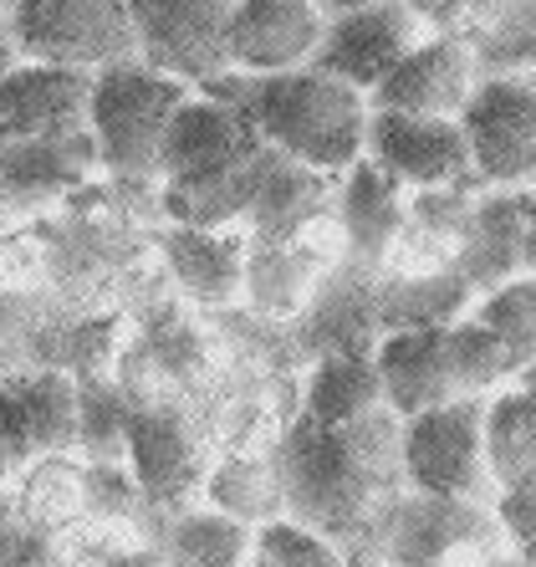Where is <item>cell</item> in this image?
Wrapping results in <instances>:
<instances>
[{
	"label": "cell",
	"instance_id": "obj_1",
	"mask_svg": "<svg viewBox=\"0 0 536 567\" xmlns=\"http://www.w3.org/2000/svg\"><path fill=\"white\" fill-rule=\"evenodd\" d=\"M287 516L322 532L358 563L363 547H383L393 502L404 496L399 414L379 410L353 424L301 420L271 445Z\"/></svg>",
	"mask_w": 536,
	"mask_h": 567
},
{
	"label": "cell",
	"instance_id": "obj_2",
	"mask_svg": "<svg viewBox=\"0 0 536 567\" xmlns=\"http://www.w3.org/2000/svg\"><path fill=\"white\" fill-rule=\"evenodd\" d=\"M205 93L236 103L271 154L307 164V169L328 174V179L348 174L363 158L373 103H368V93H358L353 82L332 78V72H322L312 62L291 66V72H271V78L225 72L220 82H209Z\"/></svg>",
	"mask_w": 536,
	"mask_h": 567
},
{
	"label": "cell",
	"instance_id": "obj_3",
	"mask_svg": "<svg viewBox=\"0 0 536 567\" xmlns=\"http://www.w3.org/2000/svg\"><path fill=\"white\" fill-rule=\"evenodd\" d=\"M189 87L138 56L92 72L87 87V133L97 148V164L118 179H148L158 174V148L169 133L174 113L184 107Z\"/></svg>",
	"mask_w": 536,
	"mask_h": 567
},
{
	"label": "cell",
	"instance_id": "obj_4",
	"mask_svg": "<svg viewBox=\"0 0 536 567\" xmlns=\"http://www.w3.org/2000/svg\"><path fill=\"white\" fill-rule=\"evenodd\" d=\"M6 41L16 62L103 72L133 56L128 0H16L6 16Z\"/></svg>",
	"mask_w": 536,
	"mask_h": 567
},
{
	"label": "cell",
	"instance_id": "obj_5",
	"mask_svg": "<svg viewBox=\"0 0 536 567\" xmlns=\"http://www.w3.org/2000/svg\"><path fill=\"white\" fill-rule=\"evenodd\" d=\"M404 486L445 502H496V475L485 461V399H450L440 410L399 420Z\"/></svg>",
	"mask_w": 536,
	"mask_h": 567
},
{
	"label": "cell",
	"instance_id": "obj_6",
	"mask_svg": "<svg viewBox=\"0 0 536 567\" xmlns=\"http://www.w3.org/2000/svg\"><path fill=\"white\" fill-rule=\"evenodd\" d=\"M379 557L389 567H506L511 547L491 502H445L404 491L389 512Z\"/></svg>",
	"mask_w": 536,
	"mask_h": 567
},
{
	"label": "cell",
	"instance_id": "obj_7",
	"mask_svg": "<svg viewBox=\"0 0 536 567\" xmlns=\"http://www.w3.org/2000/svg\"><path fill=\"white\" fill-rule=\"evenodd\" d=\"M465 148L481 189H536V78L532 72H485L465 113Z\"/></svg>",
	"mask_w": 536,
	"mask_h": 567
},
{
	"label": "cell",
	"instance_id": "obj_8",
	"mask_svg": "<svg viewBox=\"0 0 536 567\" xmlns=\"http://www.w3.org/2000/svg\"><path fill=\"white\" fill-rule=\"evenodd\" d=\"M133 16V56L164 78L184 82L189 93H205L209 82L230 72L225 47V0H128Z\"/></svg>",
	"mask_w": 536,
	"mask_h": 567
},
{
	"label": "cell",
	"instance_id": "obj_9",
	"mask_svg": "<svg viewBox=\"0 0 536 567\" xmlns=\"http://www.w3.org/2000/svg\"><path fill=\"white\" fill-rule=\"evenodd\" d=\"M424 37H430V21H424L409 0H373V6H358V11L328 16L322 41H317V52H312V66H322V72H332V78H342V82H353L358 93L373 97V87H379Z\"/></svg>",
	"mask_w": 536,
	"mask_h": 567
},
{
	"label": "cell",
	"instance_id": "obj_10",
	"mask_svg": "<svg viewBox=\"0 0 536 567\" xmlns=\"http://www.w3.org/2000/svg\"><path fill=\"white\" fill-rule=\"evenodd\" d=\"M363 158L368 164H379L393 185H404V189L475 185L471 148H465V128H460V118H414V113L373 107Z\"/></svg>",
	"mask_w": 536,
	"mask_h": 567
},
{
	"label": "cell",
	"instance_id": "obj_11",
	"mask_svg": "<svg viewBox=\"0 0 536 567\" xmlns=\"http://www.w3.org/2000/svg\"><path fill=\"white\" fill-rule=\"evenodd\" d=\"M485 66L475 47L460 31H430L389 78L373 87L368 103L389 113H414V118H460L471 93L481 87Z\"/></svg>",
	"mask_w": 536,
	"mask_h": 567
},
{
	"label": "cell",
	"instance_id": "obj_12",
	"mask_svg": "<svg viewBox=\"0 0 536 567\" xmlns=\"http://www.w3.org/2000/svg\"><path fill=\"white\" fill-rule=\"evenodd\" d=\"M261 154V133L250 128V118L236 103H225L215 93H189L164 133V148H158V185L209 179V174H225Z\"/></svg>",
	"mask_w": 536,
	"mask_h": 567
},
{
	"label": "cell",
	"instance_id": "obj_13",
	"mask_svg": "<svg viewBox=\"0 0 536 567\" xmlns=\"http://www.w3.org/2000/svg\"><path fill=\"white\" fill-rule=\"evenodd\" d=\"M322 27L328 11L317 0H230V21H225L230 72L271 78V72L307 66Z\"/></svg>",
	"mask_w": 536,
	"mask_h": 567
},
{
	"label": "cell",
	"instance_id": "obj_14",
	"mask_svg": "<svg viewBox=\"0 0 536 567\" xmlns=\"http://www.w3.org/2000/svg\"><path fill=\"white\" fill-rule=\"evenodd\" d=\"M78 435V379L56 369L0 379V445L11 465L66 455Z\"/></svg>",
	"mask_w": 536,
	"mask_h": 567
},
{
	"label": "cell",
	"instance_id": "obj_15",
	"mask_svg": "<svg viewBox=\"0 0 536 567\" xmlns=\"http://www.w3.org/2000/svg\"><path fill=\"white\" fill-rule=\"evenodd\" d=\"M128 471L133 486L154 512H179L189 491L205 486L209 461L195 430L174 410H133L128 424Z\"/></svg>",
	"mask_w": 536,
	"mask_h": 567
},
{
	"label": "cell",
	"instance_id": "obj_16",
	"mask_svg": "<svg viewBox=\"0 0 536 567\" xmlns=\"http://www.w3.org/2000/svg\"><path fill=\"white\" fill-rule=\"evenodd\" d=\"M373 369L383 383V404L399 420H414L424 410H440L460 399L455 373L445 353V328H393L373 343Z\"/></svg>",
	"mask_w": 536,
	"mask_h": 567
},
{
	"label": "cell",
	"instance_id": "obj_17",
	"mask_svg": "<svg viewBox=\"0 0 536 567\" xmlns=\"http://www.w3.org/2000/svg\"><path fill=\"white\" fill-rule=\"evenodd\" d=\"M332 215L342 225V246L353 256L358 266L379 271L383 256L393 251V240L404 230V215H409V189L393 185L389 174L379 164L358 158L348 174H338L332 185Z\"/></svg>",
	"mask_w": 536,
	"mask_h": 567
},
{
	"label": "cell",
	"instance_id": "obj_18",
	"mask_svg": "<svg viewBox=\"0 0 536 567\" xmlns=\"http://www.w3.org/2000/svg\"><path fill=\"white\" fill-rule=\"evenodd\" d=\"M455 277L471 297H485L501 281L522 277V195L516 189H481L471 225L455 251Z\"/></svg>",
	"mask_w": 536,
	"mask_h": 567
},
{
	"label": "cell",
	"instance_id": "obj_19",
	"mask_svg": "<svg viewBox=\"0 0 536 567\" xmlns=\"http://www.w3.org/2000/svg\"><path fill=\"white\" fill-rule=\"evenodd\" d=\"M97 164L92 133H62V138H16L0 144V195L11 205L31 199H56L78 185L82 174Z\"/></svg>",
	"mask_w": 536,
	"mask_h": 567
},
{
	"label": "cell",
	"instance_id": "obj_20",
	"mask_svg": "<svg viewBox=\"0 0 536 567\" xmlns=\"http://www.w3.org/2000/svg\"><path fill=\"white\" fill-rule=\"evenodd\" d=\"M164 261L179 277V287L195 302H230L240 297V271H246V236L240 230H195V225H169L164 230Z\"/></svg>",
	"mask_w": 536,
	"mask_h": 567
},
{
	"label": "cell",
	"instance_id": "obj_21",
	"mask_svg": "<svg viewBox=\"0 0 536 567\" xmlns=\"http://www.w3.org/2000/svg\"><path fill=\"white\" fill-rule=\"evenodd\" d=\"M322 266L307 251H297L291 240L271 236H246V271H240V297L261 317H297L312 302Z\"/></svg>",
	"mask_w": 536,
	"mask_h": 567
},
{
	"label": "cell",
	"instance_id": "obj_22",
	"mask_svg": "<svg viewBox=\"0 0 536 567\" xmlns=\"http://www.w3.org/2000/svg\"><path fill=\"white\" fill-rule=\"evenodd\" d=\"M379 410H389V404H383V383H379V369H373V353H328L312 363L307 394H301V420L353 424Z\"/></svg>",
	"mask_w": 536,
	"mask_h": 567
},
{
	"label": "cell",
	"instance_id": "obj_23",
	"mask_svg": "<svg viewBox=\"0 0 536 567\" xmlns=\"http://www.w3.org/2000/svg\"><path fill=\"white\" fill-rule=\"evenodd\" d=\"M485 461L496 475V491L536 475V369L485 399Z\"/></svg>",
	"mask_w": 536,
	"mask_h": 567
},
{
	"label": "cell",
	"instance_id": "obj_24",
	"mask_svg": "<svg viewBox=\"0 0 536 567\" xmlns=\"http://www.w3.org/2000/svg\"><path fill=\"white\" fill-rule=\"evenodd\" d=\"M250 547H256V527L236 522V516L199 506V512H169L164 537H158V557L164 567H246Z\"/></svg>",
	"mask_w": 536,
	"mask_h": 567
},
{
	"label": "cell",
	"instance_id": "obj_25",
	"mask_svg": "<svg viewBox=\"0 0 536 567\" xmlns=\"http://www.w3.org/2000/svg\"><path fill=\"white\" fill-rule=\"evenodd\" d=\"M445 353H450V373H455L460 399H491L526 373L522 353L471 312L455 317L445 328Z\"/></svg>",
	"mask_w": 536,
	"mask_h": 567
},
{
	"label": "cell",
	"instance_id": "obj_26",
	"mask_svg": "<svg viewBox=\"0 0 536 567\" xmlns=\"http://www.w3.org/2000/svg\"><path fill=\"white\" fill-rule=\"evenodd\" d=\"M199 491H205V506L236 516V522H246V527H266V522H276V516H287L271 450H261V455L240 450V455H230V461L209 465V475H205V486Z\"/></svg>",
	"mask_w": 536,
	"mask_h": 567
},
{
	"label": "cell",
	"instance_id": "obj_27",
	"mask_svg": "<svg viewBox=\"0 0 536 567\" xmlns=\"http://www.w3.org/2000/svg\"><path fill=\"white\" fill-rule=\"evenodd\" d=\"M332 185H338V179H328V174L271 154L261 195H256V205H250V215H246L250 236H287L297 220H307L312 210L332 205Z\"/></svg>",
	"mask_w": 536,
	"mask_h": 567
},
{
	"label": "cell",
	"instance_id": "obj_28",
	"mask_svg": "<svg viewBox=\"0 0 536 567\" xmlns=\"http://www.w3.org/2000/svg\"><path fill=\"white\" fill-rule=\"evenodd\" d=\"M128 424H133V404L113 383L97 379L78 383V435H72V450H82L92 465L128 461Z\"/></svg>",
	"mask_w": 536,
	"mask_h": 567
},
{
	"label": "cell",
	"instance_id": "obj_29",
	"mask_svg": "<svg viewBox=\"0 0 536 567\" xmlns=\"http://www.w3.org/2000/svg\"><path fill=\"white\" fill-rule=\"evenodd\" d=\"M256 567H358L332 537L301 527L291 516H276L266 527H256V547H250Z\"/></svg>",
	"mask_w": 536,
	"mask_h": 567
},
{
	"label": "cell",
	"instance_id": "obj_30",
	"mask_svg": "<svg viewBox=\"0 0 536 567\" xmlns=\"http://www.w3.org/2000/svg\"><path fill=\"white\" fill-rule=\"evenodd\" d=\"M471 317H481L485 328H496L526 369H536V277H511L501 287H491L485 297L471 302Z\"/></svg>",
	"mask_w": 536,
	"mask_h": 567
},
{
	"label": "cell",
	"instance_id": "obj_31",
	"mask_svg": "<svg viewBox=\"0 0 536 567\" xmlns=\"http://www.w3.org/2000/svg\"><path fill=\"white\" fill-rule=\"evenodd\" d=\"M475 185H434V189H409V215L404 220L424 236H434L440 246L460 251L465 240V225H471V210H475Z\"/></svg>",
	"mask_w": 536,
	"mask_h": 567
},
{
	"label": "cell",
	"instance_id": "obj_32",
	"mask_svg": "<svg viewBox=\"0 0 536 567\" xmlns=\"http://www.w3.org/2000/svg\"><path fill=\"white\" fill-rule=\"evenodd\" d=\"M491 512H496V527L511 553L522 557L526 567H536V475H522V481L501 486Z\"/></svg>",
	"mask_w": 536,
	"mask_h": 567
},
{
	"label": "cell",
	"instance_id": "obj_33",
	"mask_svg": "<svg viewBox=\"0 0 536 567\" xmlns=\"http://www.w3.org/2000/svg\"><path fill=\"white\" fill-rule=\"evenodd\" d=\"M522 271L536 277V189L522 195Z\"/></svg>",
	"mask_w": 536,
	"mask_h": 567
},
{
	"label": "cell",
	"instance_id": "obj_34",
	"mask_svg": "<svg viewBox=\"0 0 536 567\" xmlns=\"http://www.w3.org/2000/svg\"><path fill=\"white\" fill-rule=\"evenodd\" d=\"M103 567H164L158 553H123V557H107Z\"/></svg>",
	"mask_w": 536,
	"mask_h": 567
},
{
	"label": "cell",
	"instance_id": "obj_35",
	"mask_svg": "<svg viewBox=\"0 0 536 567\" xmlns=\"http://www.w3.org/2000/svg\"><path fill=\"white\" fill-rule=\"evenodd\" d=\"M328 16H338V11H358V6H373V0H317Z\"/></svg>",
	"mask_w": 536,
	"mask_h": 567
},
{
	"label": "cell",
	"instance_id": "obj_36",
	"mask_svg": "<svg viewBox=\"0 0 536 567\" xmlns=\"http://www.w3.org/2000/svg\"><path fill=\"white\" fill-rule=\"evenodd\" d=\"M11 471H16V465H11V455H6V445H0V481H6Z\"/></svg>",
	"mask_w": 536,
	"mask_h": 567
},
{
	"label": "cell",
	"instance_id": "obj_37",
	"mask_svg": "<svg viewBox=\"0 0 536 567\" xmlns=\"http://www.w3.org/2000/svg\"><path fill=\"white\" fill-rule=\"evenodd\" d=\"M11 11H16V0H0V21H6Z\"/></svg>",
	"mask_w": 536,
	"mask_h": 567
},
{
	"label": "cell",
	"instance_id": "obj_38",
	"mask_svg": "<svg viewBox=\"0 0 536 567\" xmlns=\"http://www.w3.org/2000/svg\"><path fill=\"white\" fill-rule=\"evenodd\" d=\"M0 532H6V512H0Z\"/></svg>",
	"mask_w": 536,
	"mask_h": 567
},
{
	"label": "cell",
	"instance_id": "obj_39",
	"mask_svg": "<svg viewBox=\"0 0 536 567\" xmlns=\"http://www.w3.org/2000/svg\"><path fill=\"white\" fill-rule=\"evenodd\" d=\"M246 567H256V563H246Z\"/></svg>",
	"mask_w": 536,
	"mask_h": 567
},
{
	"label": "cell",
	"instance_id": "obj_40",
	"mask_svg": "<svg viewBox=\"0 0 536 567\" xmlns=\"http://www.w3.org/2000/svg\"><path fill=\"white\" fill-rule=\"evenodd\" d=\"M225 6H230V0H225Z\"/></svg>",
	"mask_w": 536,
	"mask_h": 567
}]
</instances>
